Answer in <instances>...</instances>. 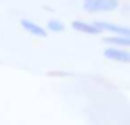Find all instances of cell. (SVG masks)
I'll list each match as a JSON object with an SVG mask.
<instances>
[{"mask_svg":"<svg viewBox=\"0 0 130 125\" xmlns=\"http://www.w3.org/2000/svg\"><path fill=\"white\" fill-rule=\"evenodd\" d=\"M94 25H96L98 29H102V31H110V32H114V34L130 38V27H123V25H116V23H109V22H96Z\"/></svg>","mask_w":130,"mask_h":125,"instance_id":"cell-3","label":"cell"},{"mask_svg":"<svg viewBox=\"0 0 130 125\" xmlns=\"http://www.w3.org/2000/svg\"><path fill=\"white\" fill-rule=\"evenodd\" d=\"M22 27L29 32V34H32V36H38V38H46V29H43L41 25H38L36 22H30V20H27V18H23L22 22Z\"/></svg>","mask_w":130,"mask_h":125,"instance_id":"cell-4","label":"cell"},{"mask_svg":"<svg viewBox=\"0 0 130 125\" xmlns=\"http://www.w3.org/2000/svg\"><path fill=\"white\" fill-rule=\"evenodd\" d=\"M48 31H52V32H62L64 25L61 22H57V20H50L48 22Z\"/></svg>","mask_w":130,"mask_h":125,"instance_id":"cell-7","label":"cell"},{"mask_svg":"<svg viewBox=\"0 0 130 125\" xmlns=\"http://www.w3.org/2000/svg\"><path fill=\"white\" fill-rule=\"evenodd\" d=\"M82 7L86 13H110L119 7L118 0H84Z\"/></svg>","mask_w":130,"mask_h":125,"instance_id":"cell-1","label":"cell"},{"mask_svg":"<svg viewBox=\"0 0 130 125\" xmlns=\"http://www.w3.org/2000/svg\"><path fill=\"white\" fill-rule=\"evenodd\" d=\"M103 41H105L107 45H112V47H130V38L119 36V34H116V36H107V38H103Z\"/></svg>","mask_w":130,"mask_h":125,"instance_id":"cell-6","label":"cell"},{"mask_svg":"<svg viewBox=\"0 0 130 125\" xmlns=\"http://www.w3.org/2000/svg\"><path fill=\"white\" fill-rule=\"evenodd\" d=\"M103 55H105L109 61L130 64V52H128V50H121V48H118V47H109V48L103 50Z\"/></svg>","mask_w":130,"mask_h":125,"instance_id":"cell-2","label":"cell"},{"mask_svg":"<svg viewBox=\"0 0 130 125\" xmlns=\"http://www.w3.org/2000/svg\"><path fill=\"white\" fill-rule=\"evenodd\" d=\"M71 27L77 31V32H82V34H91V36H98L102 34V29H98L94 23H86V22H73Z\"/></svg>","mask_w":130,"mask_h":125,"instance_id":"cell-5","label":"cell"}]
</instances>
